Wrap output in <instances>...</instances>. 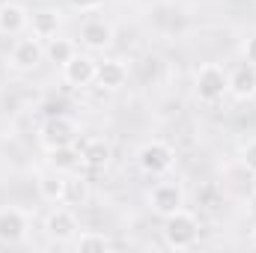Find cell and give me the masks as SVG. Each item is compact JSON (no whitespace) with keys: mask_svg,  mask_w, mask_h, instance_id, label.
Segmentation results:
<instances>
[{"mask_svg":"<svg viewBox=\"0 0 256 253\" xmlns=\"http://www.w3.org/2000/svg\"><path fill=\"white\" fill-rule=\"evenodd\" d=\"M137 167L152 176V179H161L167 176L173 167H176V149L164 140H149L137 149Z\"/></svg>","mask_w":256,"mask_h":253,"instance_id":"3","label":"cell"},{"mask_svg":"<svg viewBox=\"0 0 256 253\" xmlns=\"http://www.w3.org/2000/svg\"><path fill=\"white\" fill-rule=\"evenodd\" d=\"M90 200V188L86 182H68V194H66V206H84Z\"/></svg>","mask_w":256,"mask_h":253,"instance_id":"20","label":"cell"},{"mask_svg":"<svg viewBox=\"0 0 256 253\" xmlns=\"http://www.w3.org/2000/svg\"><path fill=\"white\" fill-rule=\"evenodd\" d=\"M60 27H63V15L57 9H36L30 12V33L42 42L60 36Z\"/></svg>","mask_w":256,"mask_h":253,"instance_id":"14","label":"cell"},{"mask_svg":"<svg viewBox=\"0 0 256 253\" xmlns=\"http://www.w3.org/2000/svg\"><path fill=\"white\" fill-rule=\"evenodd\" d=\"M114 36H116L114 33V24L108 18L96 15V12L80 24V45L90 48V51H108L114 45Z\"/></svg>","mask_w":256,"mask_h":253,"instance_id":"9","label":"cell"},{"mask_svg":"<svg viewBox=\"0 0 256 253\" xmlns=\"http://www.w3.org/2000/svg\"><path fill=\"white\" fill-rule=\"evenodd\" d=\"M238 155H242V167H244V170H250V173H256V137H254V140H248V143L242 146V152H238Z\"/></svg>","mask_w":256,"mask_h":253,"instance_id":"21","label":"cell"},{"mask_svg":"<svg viewBox=\"0 0 256 253\" xmlns=\"http://www.w3.org/2000/svg\"><path fill=\"white\" fill-rule=\"evenodd\" d=\"M78 137H80V126L66 114H51L39 128V140H42L45 149L72 146V143H78Z\"/></svg>","mask_w":256,"mask_h":253,"instance_id":"4","label":"cell"},{"mask_svg":"<svg viewBox=\"0 0 256 253\" xmlns=\"http://www.w3.org/2000/svg\"><path fill=\"white\" fill-rule=\"evenodd\" d=\"M200 218L188 212V208H179L173 214L164 218V226H161V236H164V244L170 250H191L194 244L200 242Z\"/></svg>","mask_w":256,"mask_h":253,"instance_id":"1","label":"cell"},{"mask_svg":"<svg viewBox=\"0 0 256 253\" xmlns=\"http://www.w3.org/2000/svg\"><path fill=\"white\" fill-rule=\"evenodd\" d=\"M68 3H72V9H78V12H84V15H92V12L102 9L104 0H68Z\"/></svg>","mask_w":256,"mask_h":253,"instance_id":"22","label":"cell"},{"mask_svg":"<svg viewBox=\"0 0 256 253\" xmlns=\"http://www.w3.org/2000/svg\"><path fill=\"white\" fill-rule=\"evenodd\" d=\"M30 232V218L24 208H15V206H3L0 208V244H21Z\"/></svg>","mask_w":256,"mask_h":253,"instance_id":"8","label":"cell"},{"mask_svg":"<svg viewBox=\"0 0 256 253\" xmlns=\"http://www.w3.org/2000/svg\"><path fill=\"white\" fill-rule=\"evenodd\" d=\"M146 202H149V208L158 218H167V214L185 208V188L179 182H167V179L164 182H155L149 188V194H146Z\"/></svg>","mask_w":256,"mask_h":253,"instance_id":"5","label":"cell"},{"mask_svg":"<svg viewBox=\"0 0 256 253\" xmlns=\"http://www.w3.org/2000/svg\"><path fill=\"white\" fill-rule=\"evenodd\" d=\"M74 54H78V45H74L72 39H66V36H54V39L45 42V60L57 63L60 68H63Z\"/></svg>","mask_w":256,"mask_h":253,"instance_id":"19","label":"cell"},{"mask_svg":"<svg viewBox=\"0 0 256 253\" xmlns=\"http://www.w3.org/2000/svg\"><path fill=\"white\" fill-rule=\"evenodd\" d=\"M78 253H104L114 248V238L108 232H98V230H86V232H78V238L72 242Z\"/></svg>","mask_w":256,"mask_h":253,"instance_id":"18","label":"cell"},{"mask_svg":"<svg viewBox=\"0 0 256 253\" xmlns=\"http://www.w3.org/2000/svg\"><path fill=\"white\" fill-rule=\"evenodd\" d=\"M250 190H254V196H256V173H254V182H250Z\"/></svg>","mask_w":256,"mask_h":253,"instance_id":"24","label":"cell"},{"mask_svg":"<svg viewBox=\"0 0 256 253\" xmlns=\"http://www.w3.org/2000/svg\"><path fill=\"white\" fill-rule=\"evenodd\" d=\"M194 92L202 104H218L230 92V72L218 63H202L194 74Z\"/></svg>","mask_w":256,"mask_h":253,"instance_id":"2","label":"cell"},{"mask_svg":"<svg viewBox=\"0 0 256 253\" xmlns=\"http://www.w3.org/2000/svg\"><path fill=\"white\" fill-rule=\"evenodd\" d=\"M250 242H254V248H256V226H254V232H250Z\"/></svg>","mask_w":256,"mask_h":253,"instance_id":"25","label":"cell"},{"mask_svg":"<svg viewBox=\"0 0 256 253\" xmlns=\"http://www.w3.org/2000/svg\"><path fill=\"white\" fill-rule=\"evenodd\" d=\"M230 92H232L238 102L256 98V66L242 63L230 72Z\"/></svg>","mask_w":256,"mask_h":253,"instance_id":"15","label":"cell"},{"mask_svg":"<svg viewBox=\"0 0 256 253\" xmlns=\"http://www.w3.org/2000/svg\"><path fill=\"white\" fill-rule=\"evenodd\" d=\"M96 63H98V60H92L90 54H80V51H78V54L63 66V80L72 90H86V86H92V84H96Z\"/></svg>","mask_w":256,"mask_h":253,"instance_id":"10","label":"cell"},{"mask_svg":"<svg viewBox=\"0 0 256 253\" xmlns=\"http://www.w3.org/2000/svg\"><path fill=\"white\" fill-rule=\"evenodd\" d=\"M242 54H244V63L256 66V36H250V39L244 42V48H242Z\"/></svg>","mask_w":256,"mask_h":253,"instance_id":"23","label":"cell"},{"mask_svg":"<svg viewBox=\"0 0 256 253\" xmlns=\"http://www.w3.org/2000/svg\"><path fill=\"white\" fill-rule=\"evenodd\" d=\"M36 190H39V196L48 206H63L66 194H68V179H66V173H57L54 167L51 170H42L36 176Z\"/></svg>","mask_w":256,"mask_h":253,"instance_id":"11","label":"cell"},{"mask_svg":"<svg viewBox=\"0 0 256 253\" xmlns=\"http://www.w3.org/2000/svg\"><path fill=\"white\" fill-rule=\"evenodd\" d=\"M24 30H30V12L21 3H0V33L24 36Z\"/></svg>","mask_w":256,"mask_h":253,"instance_id":"13","label":"cell"},{"mask_svg":"<svg viewBox=\"0 0 256 253\" xmlns=\"http://www.w3.org/2000/svg\"><path fill=\"white\" fill-rule=\"evenodd\" d=\"M78 232H80V224H78L74 208L66 206V202L63 206H54V212L45 218V236L51 242H57V244H68V242L78 238Z\"/></svg>","mask_w":256,"mask_h":253,"instance_id":"7","label":"cell"},{"mask_svg":"<svg viewBox=\"0 0 256 253\" xmlns=\"http://www.w3.org/2000/svg\"><path fill=\"white\" fill-rule=\"evenodd\" d=\"M45 63V42L36 39L33 33L30 36H18L12 42V51H9V66L15 72H33Z\"/></svg>","mask_w":256,"mask_h":253,"instance_id":"6","label":"cell"},{"mask_svg":"<svg viewBox=\"0 0 256 253\" xmlns=\"http://www.w3.org/2000/svg\"><path fill=\"white\" fill-rule=\"evenodd\" d=\"M48 167H54L57 173H78L84 167V158H80V146L72 143V146H57V149H48Z\"/></svg>","mask_w":256,"mask_h":253,"instance_id":"16","label":"cell"},{"mask_svg":"<svg viewBox=\"0 0 256 253\" xmlns=\"http://www.w3.org/2000/svg\"><path fill=\"white\" fill-rule=\"evenodd\" d=\"M96 84H98L102 90H110V92L122 90L128 84V66L122 63V60H116V57L98 60V63H96Z\"/></svg>","mask_w":256,"mask_h":253,"instance_id":"12","label":"cell"},{"mask_svg":"<svg viewBox=\"0 0 256 253\" xmlns=\"http://www.w3.org/2000/svg\"><path fill=\"white\" fill-rule=\"evenodd\" d=\"M80 158H84V167L102 170V167H108V161H110V146H108L102 137H90V140L80 143Z\"/></svg>","mask_w":256,"mask_h":253,"instance_id":"17","label":"cell"}]
</instances>
